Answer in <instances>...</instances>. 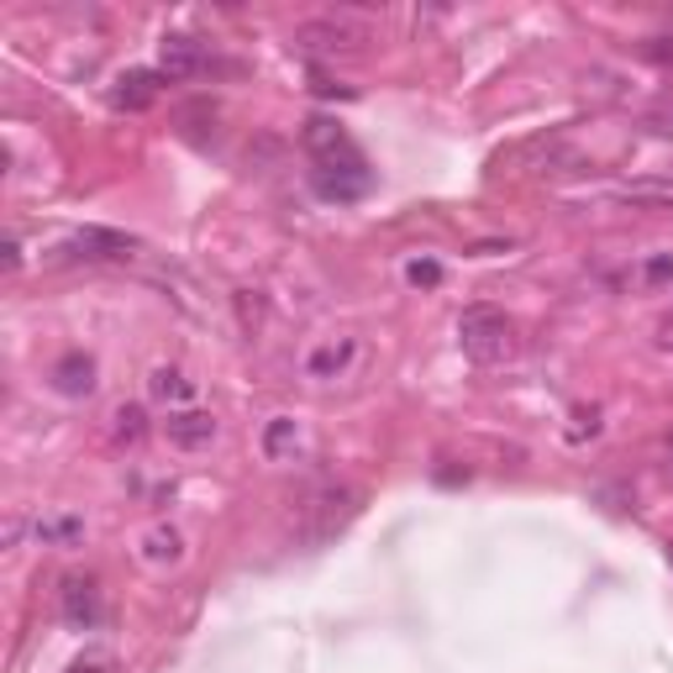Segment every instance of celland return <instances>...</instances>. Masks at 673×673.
Instances as JSON below:
<instances>
[{
    "mask_svg": "<svg viewBox=\"0 0 673 673\" xmlns=\"http://www.w3.org/2000/svg\"><path fill=\"white\" fill-rule=\"evenodd\" d=\"M669 569H673V542H669Z\"/></svg>",
    "mask_w": 673,
    "mask_h": 673,
    "instance_id": "cell-17",
    "label": "cell"
},
{
    "mask_svg": "<svg viewBox=\"0 0 673 673\" xmlns=\"http://www.w3.org/2000/svg\"><path fill=\"white\" fill-rule=\"evenodd\" d=\"M295 43L306 53H347L363 43V32L347 22H300L295 26Z\"/></svg>",
    "mask_w": 673,
    "mask_h": 673,
    "instance_id": "cell-2",
    "label": "cell"
},
{
    "mask_svg": "<svg viewBox=\"0 0 673 673\" xmlns=\"http://www.w3.org/2000/svg\"><path fill=\"white\" fill-rule=\"evenodd\" d=\"M37 537H48V542H74L79 537V521L64 516V521H37Z\"/></svg>",
    "mask_w": 673,
    "mask_h": 673,
    "instance_id": "cell-13",
    "label": "cell"
},
{
    "mask_svg": "<svg viewBox=\"0 0 673 673\" xmlns=\"http://www.w3.org/2000/svg\"><path fill=\"white\" fill-rule=\"evenodd\" d=\"M211 437H217V421L206 410H174L168 416V442L174 448H206Z\"/></svg>",
    "mask_w": 673,
    "mask_h": 673,
    "instance_id": "cell-7",
    "label": "cell"
},
{
    "mask_svg": "<svg viewBox=\"0 0 673 673\" xmlns=\"http://www.w3.org/2000/svg\"><path fill=\"white\" fill-rule=\"evenodd\" d=\"M306 147H311L321 164H336V158H342V164H363L358 153H353V143H347V132H342L336 121H327V117L306 121Z\"/></svg>",
    "mask_w": 673,
    "mask_h": 673,
    "instance_id": "cell-4",
    "label": "cell"
},
{
    "mask_svg": "<svg viewBox=\"0 0 673 673\" xmlns=\"http://www.w3.org/2000/svg\"><path fill=\"white\" fill-rule=\"evenodd\" d=\"M457 342L474 363H505L516 353V327L505 311H489V306H468L457 316Z\"/></svg>",
    "mask_w": 673,
    "mask_h": 673,
    "instance_id": "cell-1",
    "label": "cell"
},
{
    "mask_svg": "<svg viewBox=\"0 0 673 673\" xmlns=\"http://www.w3.org/2000/svg\"><path fill=\"white\" fill-rule=\"evenodd\" d=\"M410 279H416V285H432V279H437V264H416V268H410Z\"/></svg>",
    "mask_w": 673,
    "mask_h": 673,
    "instance_id": "cell-16",
    "label": "cell"
},
{
    "mask_svg": "<svg viewBox=\"0 0 673 673\" xmlns=\"http://www.w3.org/2000/svg\"><path fill=\"white\" fill-rule=\"evenodd\" d=\"M58 253H64V258H90V264H100V258H126V253H132V238H121V232H100V227H85V232H74Z\"/></svg>",
    "mask_w": 673,
    "mask_h": 673,
    "instance_id": "cell-3",
    "label": "cell"
},
{
    "mask_svg": "<svg viewBox=\"0 0 673 673\" xmlns=\"http://www.w3.org/2000/svg\"><path fill=\"white\" fill-rule=\"evenodd\" d=\"M147 553L153 558H179V531H153V537H147Z\"/></svg>",
    "mask_w": 673,
    "mask_h": 673,
    "instance_id": "cell-14",
    "label": "cell"
},
{
    "mask_svg": "<svg viewBox=\"0 0 673 673\" xmlns=\"http://www.w3.org/2000/svg\"><path fill=\"white\" fill-rule=\"evenodd\" d=\"M64 616H69V626H96V584L90 578H64Z\"/></svg>",
    "mask_w": 673,
    "mask_h": 673,
    "instance_id": "cell-9",
    "label": "cell"
},
{
    "mask_svg": "<svg viewBox=\"0 0 673 673\" xmlns=\"http://www.w3.org/2000/svg\"><path fill=\"white\" fill-rule=\"evenodd\" d=\"M642 53H648L652 64H673V37H652Z\"/></svg>",
    "mask_w": 673,
    "mask_h": 673,
    "instance_id": "cell-15",
    "label": "cell"
},
{
    "mask_svg": "<svg viewBox=\"0 0 673 673\" xmlns=\"http://www.w3.org/2000/svg\"><path fill=\"white\" fill-rule=\"evenodd\" d=\"M368 190V168L363 164H321L316 168V195L327 200H358Z\"/></svg>",
    "mask_w": 673,
    "mask_h": 673,
    "instance_id": "cell-5",
    "label": "cell"
},
{
    "mask_svg": "<svg viewBox=\"0 0 673 673\" xmlns=\"http://www.w3.org/2000/svg\"><path fill=\"white\" fill-rule=\"evenodd\" d=\"M158 79H164V74L132 69L117 90H111V106H117V111H143V106H153V96H158Z\"/></svg>",
    "mask_w": 673,
    "mask_h": 673,
    "instance_id": "cell-8",
    "label": "cell"
},
{
    "mask_svg": "<svg viewBox=\"0 0 673 673\" xmlns=\"http://www.w3.org/2000/svg\"><path fill=\"white\" fill-rule=\"evenodd\" d=\"M147 389H153V400H168V406H174V400H190V395H195V385L185 379V374H174V368H158V374L147 379Z\"/></svg>",
    "mask_w": 673,
    "mask_h": 673,
    "instance_id": "cell-11",
    "label": "cell"
},
{
    "mask_svg": "<svg viewBox=\"0 0 673 673\" xmlns=\"http://www.w3.org/2000/svg\"><path fill=\"white\" fill-rule=\"evenodd\" d=\"M117 437H121V442H137V437H143V410L121 406L117 410Z\"/></svg>",
    "mask_w": 673,
    "mask_h": 673,
    "instance_id": "cell-12",
    "label": "cell"
},
{
    "mask_svg": "<svg viewBox=\"0 0 673 673\" xmlns=\"http://www.w3.org/2000/svg\"><path fill=\"white\" fill-rule=\"evenodd\" d=\"M58 389H64V395H90V389H96V363L79 358V353L64 358L58 363Z\"/></svg>",
    "mask_w": 673,
    "mask_h": 673,
    "instance_id": "cell-10",
    "label": "cell"
},
{
    "mask_svg": "<svg viewBox=\"0 0 673 673\" xmlns=\"http://www.w3.org/2000/svg\"><path fill=\"white\" fill-rule=\"evenodd\" d=\"M200 69H206L200 43H190V37H164V48H158V74L164 79H195Z\"/></svg>",
    "mask_w": 673,
    "mask_h": 673,
    "instance_id": "cell-6",
    "label": "cell"
}]
</instances>
